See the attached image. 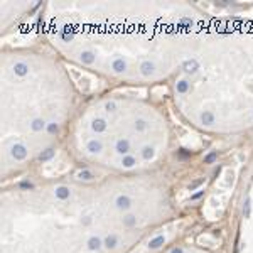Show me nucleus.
I'll use <instances>...</instances> for the list:
<instances>
[{"instance_id": "obj_1", "label": "nucleus", "mask_w": 253, "mask_h": 253, "mask_svg": "<svg viewBox=\"0 0 253 253\" xmlns=\"http://www.w3.org/2000/svg\"><path fill=\"white\" fill-rule=\"evenodd\" d=\"M12 154H14V157H15V159H24V157L27 155V150H26V147H24V145L17 143V145H14Z\"/></svg>"}, {"instance_id": "obj_2", "label": "nucleus", "mask_w": 253, "mask_h": 253, "mask_svg": "<svg viewBox=\"0 0 253 253\" xmlns=\"http://www.w3.org/2000/svg\"><path fill=\"white\" fill-rule=\"evenodd\" d=\"M116 150H118L120 154H127V152H128V140H118Z\"/></svg>"}, {"instance_id": "obj_3", "label": "nucleus", "mask_w": 253, "mask_h": 253, "mask_svg": "<svg viewBox=\"0 0 253 253\" xmlns=\"http://www.w3.org/2000/svg\"><path fill=\"white\" fill-rule=\"evenodd\" d=\"M116 206H118V208H125V209H127V208H130V199L127 196H120L118 199H116Z\"/></svg>"}, {"instance_id": "obj_4", "label": "nucleus", "mask_w": 253, "mask_h": 253, "mask_svg": "<svg viewBox=\"0 0 253 253\" xmlns=\"http://www.w3.org/2000/svg\"><path fill=\"white\" fill-rule=\"evenodd\" d=\"M184 69L186 71H187V73H194V71H196L197 69V61H187V63H186L184 64Z\"/></svg>"}, {"instance_id": "obj_5", "label": "nucleus", "mask_w": 253, "mask_h": 253, "mask_svg": "<svg viewBox=\"0 0 253 253\" xmlns=\"http://www.w3.org/2000/svg\"><path fill=\"white\" fill-rule=\"evenodd\" d=\"M105 128H106V123H105L103 120H94L93 122V130H96V132H103Z\"/></svg>"}, {"instance_id": "obj_6", "label": "nucleus", "mask_w": 253, "mask_h": 253, "mask_svg": "<svg viewBox=\"0 0 253 253\" xmlns=\"http://www.w3.org/2000/svg\"><path fill=\"white\" fill-rule=\"evenodd\" d=\"M88 150H90V152H100V150H101V143L96 142V140H91L90 143H88Z\"/></svg>"}, {"instance_id": "obj_7", "label": "nucleus", "mask_w": 253, "mask_h": 253, "mask_svg": "<svg viewBox=\"0 0 253 253\" xmlns=\"http://www.w3.org/2000/svg\"><path fill=\"white\" fill-rule=\"evenodd\" d=\"M202 123H206V125H211L213 123V122H214V116H213V113H202Z\"/></svg>"}, {"instance_id": "obj_8", "label": "nucleus", "mask_w": 253, "mask_h": 253, "mask_svg": "<svg viewBox=\"0 0 253 253\" xmlns=\"http://www.w3.org/2000/svg\"><path fill=\"white\" fill-rule=\"evenodd\" d=\"M15 73L17 74H20V76H24V74L27 73V66L26 64H22V63H19V64H15Z\"/></svg>"}, {"instance_id": "obj_9", "label": "nucleus", "mask_w": 253, "mask_h": 253, "mask_svg": "<svg viewBox=\"0 0 253 253\" xmlns=\"http://www.w3.org/2000/svg\"><path fill=\"white\" fill-rule=\"evenodd\" d=\"M56 194H57V197H61V199H66V197L69 196V191L66 187H57L56 189Z\"/></svg>"}, {"instance_id": "obj_10", "label": "nucleus", "mask_w": 253, "mask_h": 253, "mask_svg": "<svg viewBox=\"0 0 253 253\" xmlns=\"http://www.w3.org/2000/svg\"><path fill=\"white\" fill-rule=\"evenodd\" d=\"M152 71H154V64L152 63H143L142 64V73L143 74H150Z\"/></svg>"}, {"instance_id": "obj_11", "label": "nucleus", "mask_w": 253, "mask_h": 253, "mask_svg": "<svg viewBox=\"0 0 253 253\" xmlns=\"http://www.w3.org/2000/svg\"><path fill=\"white\" fill-rule=\"evenodd\" d=\"M162 243H164V236H157L155 240L150 241V248H159Z\"/></svg>"}, {"instance_id": "obj_12", "label": "nucleus", "mask_w": 253, "mask_h": 253, "mask_svg": "<svg viewBox=\"0 0 253 253\" xmlns=\"http://www.w3.org/2000/svg\"><path fill=\"white\" fill-rule=\"evenodd\" d=\"M52 155H54V150H52V149H47L44 154L39 155V159H41V160H47V159H51Z\"/></svg>"}, {"instance_id": "obj_13", "label": "nucleus", "mask_w": 253, "mask_h": 253, "mask_svg": "<svg viewBox=\"0 0 253 253\" xmlns=\"http://www.w3.org/2000/svg\"><path fill=\"white\" fill-rule=\"evenodd\" d=\"M113 68H115V71L120 73V71H123V69H125V63L122 59H116L115 63H113Z\"/></svg>"}, {"instance_id": "obj_14", "label": "nucleus", "mask_w": 253, "mask_h": 253, "mask_svg": "<svg viewBox=\"0 0 253 253\" xmlns=\"http://www.w3.org/2000/svg\"><path fill=\"white\" fill-rule=\"evenodd\" d=\"M79 179L91 180V179H93V174H91L90 171H81V172H79Z\"/></svg>"}, {"instance_id": "obj_15", "label": "nucleus", "mask_w": 253, "mask_h": 253, "mask_svg": "<svg viewBox=\"0 0 253 253\" xmlns=\"http://www.w3.org/2000/svg\"><path fill=\"white\" fill-rule=\"evenodd\" d=\"M44 127H46V123L42 120H34V123H32V128L34 130H42Z\"/></svg>"}, {"instance_id": "obj_16", "label": "nucleus", "mask_w": 253, "mask_h": 253, "mask_svg": "<svg viewBox=\"0 0 253 253\" xmlns=\"http://www.w3.org/2000/svg\"><path fill=\"white\" fill-rule=\"evenodd\" d=\"M143 157H145V159L154 157V149H152V147H145V149H143Z\"/></svg>"}, {"instance_id": "obj_17", "label": "nucleus", "mask_w": 253, "mask_h": 253, "mask_svg": "<svg viewBox=\"0 0 253 253\" xmlns=\"http://www.w3.org/2000/svg\"><path fill=\"white\" fill-rule=\"evenodd\" d=\"M115 243H116V236H108L106 238V246L108 248H113V246H115Z\"/></svg>"}, {"instance_id": "obj_18", "label": "nucleus", "mask_w": 253, "mask_h": 253, "mask_svg": "<svg viewBox=\"0 0 253 253\" xmlns=\"http://www.w3.org/2000/svg\"><path fill=\"white\" fill-rule=\"evenodd\" d=\"M90 248L91 250L100 248V240H98V238H91V240H90Z\"/></svg>"}, {"instance_id": "obj_19", "label": "nucleus", "mask_w": 253, "mask_h": 253, "mask_svg": "<svg viewBox=\"0 0 253 253\" xmlns=\"http://www.w3.org/2000/svg\"><path fill=\"white\" fill-rule=\"evenodd\" d=\"M216 157H218V154H216V152H211V154L208 155L206 159H204V162H206V164H211V162H214V159H216Z\"/></svg>"}, {"instance_id": "obj_20", "label": "nucleus", "mask_w": 253, "mask_h": 253, "mask_svg": "<svg viewBox=\"0 0 253 253\" xmlns=\"http://www.w3.org/2000/svg\"><path fill=\"white\" fill-rule=\"evenodd\" d=\"M250 204H251V202H250V199H246V202H245V216H246V218H248L250 216Z\"/></svg>"}, {"instance_id": "obj_21", "label": "nucleus", "mask_w": 253, "mask_h": 253, "mask_svg": "<svg viewBox=\"0 0 253 253\" xmlns=\"http://www.w3.org/2000/svg\"><path fill=\"white\" fill-rule=\"evenodd\" d=\"M177 90H179V91H186V90H187V81H180L179 86H177Z\"/></svg>"}, {"instance_id": "obj_22", "label": "nucleus", "mask_w": 253, "mask_h": 253, "mask_svg": "<svg viewBox=\"0 0 253 253\" xmlns=\"http://www.w3.org/2000/svg\"><path fill=\"white\" fill-rule=\"evenodd\" d=\"M83 59H85V63H93V56H91L90 52L83 54Z\"/></svg>"}, {"instance_id": "obj_23", "label": "nucleus", "mask_w": 253, "mask_h": 253, "mask_svg": "<svg viewBox=\"0 0 253 253\" xmlns=\"http://www.w3.org/2000/svg\"><path fill=\"white\" fill-rule=\"evenodd\" d=\"M125 224H128V226H133V224H135V218H133V216H128V218L125 219Z\"/></svg>"}, {"instance_id": "obj_24", "label": "nucleus", "mask_w": 253, "mask_h": 253, "mask_svg": "<svg viewBox=\"0 0 253 253\" xmlns=\"http://www.w3.org/2000/svg\"><path fill=\"white\" fill-rule=\"evenodd\" d=\"M135 127H137L138 130H143V128H145V122H143V120H137V123H135Z\"/></svg>"}, {"instance_id": "obj_25", "label": "nucleus", "mask_w": 253, "mask_h": 253, "mask_svg": "<svg viewBox=\"0 0 253 253\" xmlns=\"http://www.w3.org/2000/svg\"><path fill=\"white\" fill-rule=\"evenodd\" d=\"M20 187L22 189H32L34 184H32V182H20Z\"/></svg>"}, {"instance_id": "obj_26", "label": "nucleus", "mask_w": 253, "mask_h": 253, "mask_svg": "<svg viewBox=\"0 0 253 253\" xmlns=\"http://www.w3.org/2000/svg\"><path fill=\"white\" fill-rule=\"evenodd\" d=\"M123 164L127 165V167H132V165H133V159H132V157H127V159L123 160Z\"/></svg>"}, {"instance_id": "obj_27", "label": "nucleus", "mask_w": 253, "mask_h": 253, "mask_svg": "<svg viewBox=\"0 0 253 253\" xmlns=\"http://www.w3.org/2000/svg\"><path fill=\"white\" fill-rule=\"evenodd\" d=\"M115 108H116V105L113 103V101H112V103H106V110H108V112H113Z\"/></svg>"}, {"instance_id": "obj_28", "label": "nucleus", "mask_w": 253, "mask_h": 253, "mask_svg": "<svg viewBox=\"0 0 253 253\" xmlns=\"http://www.w3.org/2000/svg\"><path fill=\"white\" fill-rule=\"evenodd\" d=\"M49 132H57V125H49Z\"/></svg>"}, {"instance_id": "obj_29", "label": "nucleus", "mask_w": 253, "mask_h": 253, "mask_svg": "<svg viewBox=\"0 0 253 253\" xmlns=\"http://www.w3.org/2000/svg\"><path fill=\"white\" fill-rule=\"evenodd\" d=\"M201 182H202V180H196V182H194V184H193V186H191V191H193V189H194V187H197V186L201 184Z\"/></svg>"}, {"instance_id": "obj_30", "label": "nucleus", "mask_w": 253, "mask_h": 253, "mask_svg": "<svg viewBox=\"0 0 253 253\" xmlns=\"http://www.w3.org/2000/svg\"><path fill=\"white\" fill-rule=\"evenodd\" d=\"M201 196H202V193H196V194L193 196V199H197V197H201Z\"/></svg>"}, {"instance_id": "obj_31", "label": "nucleus", "mask_w": 253, "mask_h": 253, "mask_svg": "<svg viewBox=\"0 0 253 253\" xmlns=\"http://www.w3.org/2000/svg\"><path fill=\"white\" fill-rule=\"evenodd\" d=\"M172 253H182V250H180V248H176V250H172Z\"/></svg>"}]
</instances>
